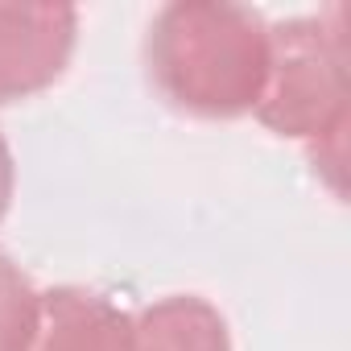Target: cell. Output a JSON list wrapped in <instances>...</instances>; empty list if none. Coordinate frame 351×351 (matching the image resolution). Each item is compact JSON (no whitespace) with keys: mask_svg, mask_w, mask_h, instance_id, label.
Wrapping results in <instances>:
<instances>
[{"mask_svg":"<svg viewBox=\"0 0 351 351\" xmlns=\"http://www.w3.org/2000/svg\"><path fill=\"white\" fill-rule=\"evenodd\" d=\"M153 91L199 120H240L256 112L269 79V25L228 0H173L145 34Z\"/></svg>","mask_w":351,"mask_h":351,"instance_id":"obj_1","label":"cell"},{"mask_svg":"<svg viewBox=\"0 0 351 351\" xmlns=\"http://www.w3.org/2000/svg\"><path fill=\"white\" fill-rule=\"evenodd\" d=\"M252 116L269 132L306 145L330 191L343 195L351 124V46L343 5L269 25V79Z\"/></svg>","mask_w":351,"mask_h":351,"instance_id":"obj_2","label":"cell"},{"mask_svg":"<svg viewBox=\"0 0 351 351\" xmlns=\"http://www.w3.org/2000/svg\"><path fill=\"white\" fill-rule=\"evenodd\" d=\"M75 5H0V104L50 91L75 54Z\"/></svg>","mask_w":351,"mask_h":351,"instance_id":"obj_3","label":"cell"},{"mask_svg":"<svg viewBox=\"0 0 351 351\" xmlns=\"http://www.w3.org/2000/svg\"><path fill=\"white\" fill-rule=\"evenodd\" d=\"M42 298L34 351H132V314L112 298L79 285H62Z\"/></svg>","mask_w":351,"mask_h":351,"instance_id":"obj_4","label":"cell"},{"mask_svg":"<svg viewBox=\"0 0 351 351\" xmlns=\"http://www.w3.org/2000/svg\"><path fill=\"white\" fill-rule=\"evenodd\" d=\"M132 351H232V330L207 298L169 293L132 314Z\"/></svg>","mask_w":351,"mask_h":351,"instance_id":"obj_5","label":"cell"},{"mask_svg":"<svg viewBox=\"0 0 351 351\" xmlns=\"http://www.w3.org/2000/svg\"><path fill=\"white\" fill-rule=\"evenodd\" d=\"M42 289L0 248V351H34L42 330Z\"/></svg>","mask_w":351,"mask_h":351,"instance_id":"obj_6","label":"cell"},{"mask_svg":"<svg viewBox=\"0 0 351 351\" xmlns=\"http://www.w3.org/2000/svg\"><path fill=\"white\" fill-rule=\"evenodd\" d=\"M13 191H17V165H13V149H9L5 132H0V219L13 207Z\"/></svg>","mask_w":351,"mask_h":351,"instance_id":"obj_7","label":"cell"}]
</instances>
